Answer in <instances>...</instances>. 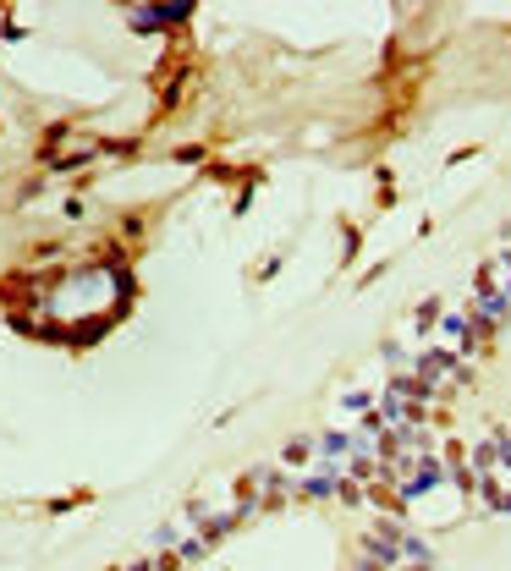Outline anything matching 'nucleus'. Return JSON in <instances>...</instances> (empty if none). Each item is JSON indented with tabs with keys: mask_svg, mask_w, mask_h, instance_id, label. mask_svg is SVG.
Wrapping results in <instances>:
<instances>
[{
	"mask_svg": "<svg viewBox=\"0 0 511 571\" xmlns=\"http://www.w3.org/2000/svg\"><path fill=\"white\" fill-rule=\"evenodd\" d=\"M286 462H308V439H292V445H286Z\"/></svg>",
	"mask_w": 511,
	"mask_h": 571,
	"instance_id": "obj_2",
	"label": "nucleus"
},
{
	"mask_svg": "<svg viewBox=\"0 0 511 571\" xmlns=\"http://www.w3.org/2000/svg\"><path fill=\"white\" fill-rule=\"evenodd\" d=\"M495 450H501V456H506V467H511V439H506V445H495Z\"/></svg>",
	"mask_w": 511,
	"mask_h": 571,
	"instance_id": "obj_3",
	"label": "nucleus"
},
{
	"mask_svg": "<svg viewBox=\"0 0 511 571\" xmlns=\"http://www.w3.org/2000/svg\"><path fill=\"white\" fill-rule=\"evenodd\" d=\"M435 484H445V473H440V462H424V473H418V478H413L401 495H407V500H413V495H429Z\"/></svg>",
	"mask_w": 511,
	"mask_h": 571,
	"instance_id": "obj_1",
	"label": "nucleus"
}]
</instances>
